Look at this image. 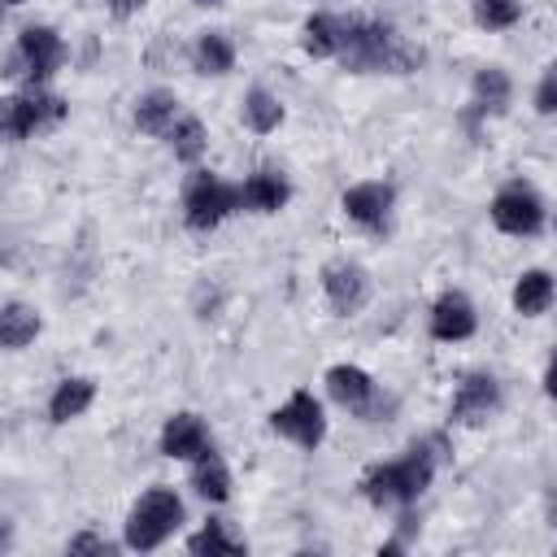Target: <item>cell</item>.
<instances>
[{"label":"cell","mask_w":557,"mask_h":557,"mask_svg":"<svg viewBox=\"0 0 557 557\" xmlns=\"http://www.w3.org/2000/svg\"><path fill=\"white\" fill-rule=\"evenodd\" d=\"M435 479V444H413L396 461H379L361 474V496L379 509H409Z\"/></svg>","instance_id":"obj_1"},{"label":"cell","mask_w":557,"mask_h":557,"mask_svg":"<svg viewBox=\"0 0 557 557\" xmlns=\"http://www.w3.org/2000/svg\"><path fill=\"white\" fill-rule=\"evenodd\" d=\"M339 61L348 70H357V74H366V70H396L400 74L418 57H413V48L400 44V35L387 22H379V17H348V35H344Z\"/></svg>","instance_id":"obj_2"},{"label":"cell","mask_w":557,"mask_h":557,"mask_svg":"<svg viewBox=\"0 0 557 557\" xmlns=\"http://www.w3.org/2000/svg\"><path fill=\"white\" fill-rule=\"evenodd\" d=\"M183 522V500L170 492V487H148L135 505H131V518H126V548H157L165 544Z\"/></svg>","instance_id":"obj_3"},{"label":"cell","mask_w":557,"mask_h":557,"mask_svg":"<svg viewBox=\"0 0 557 557\" xmlns=\"http://www.w3.org/2000/svg\"><path fill=\"white\" fill-rule=\"evenodd\" d=\"M239 209V187L222 183L209 170H196L183 187V222L191 231H213L222 218H231Z\"/></svg>","instance_id":"obj_4"},{"label":"cell","mask_w":557,"mask_h":557,"mask_svg":"<svg viewBox=\"0 0 557 557\" xmlns=\"http://www.w3.org/2000/svg\"><path fill=\"white\" fill-rule=\"evenodd\" d=\"M61 61H65V44H61V35L52 30V26H26L22 35H17V48L9 52V78H22L26 74V83L30 87H39L44 78H52L57 70H61Z\"/></svg>","instance_id":"obj_5"},{"label":"cell","mask_w":557,"mask_h":557,"mask_svg":"<svg viewBox=\"0 0 557 557\" xmlns=\"http://www.w3.org/2000/svg\"><path fill=\"white\" fill-rule=\"evenodd\" d=\"M65 113H70V104L61 96H52L44 87H26L22 96H9L4 100V131L13 139H35V135L61 126Z\"/></svg>","instance_id":"obj_6"},{"label":"cell","mask_w":557,"mask_h":557,"mask_svg":"<svg viewBox=\"0 0 557 557\" xmlns=\"http://www.w3.org/2000/svg\"><path fill=\"white\" fill-rule=\"evenodd\" d=\"M270 426H274L283 440L300 444V448H318L322 435H326V418H322V405H318L313 392H292L287 405H278V409L270 413Z\"/></svg>","instance_id":"obj_7"},{"label":"cell","mask_w":557,"mask_h":557,"mask_svg":"<svg viewBox=\"0 0 557 557\" xmlns=\"http://www.w3.org/2000/svg\"><path fill=\"white\" fill-rule=\"evenodd\" d=\"M492 222L505 235H535L544 226V200H540V191L527 187V183L500 187L496 200H492Z\"/></svg>","instance_id":"obj_8"},{"label":"cell","mask_w":557,"mask_h":557,"mask_svg":"<svg viewBox=\"0 0 557 557\" xmlns=\"http://www.w3.org/2000/svg\"><path fill=\"white\" fill-rule=\"evenodd\" d=\"M392 205H396V191H392L387 183H379V178H370V183H352V187L339 196L344 218L357 222V226H366V231H387V222H392Z\"/></svg>","instance_id":"obj_9"},{"label":"cell","mask_w":557,"mask_h":557,"mask_svg":"<svg viewBox=\"0 0 557 557\" xmlns=\"http://www.w3.org/2000/svg\"><path fill=\"white\" fill-rule=\"evenodd\" d=\"M500 409V383L492 374H466L453 392V405H448V418L461 422V426H479L487 422L492 413Z\"/></svg>","instance_id":"obj_10"},{"label":"cell","mask_w":557,"mask_h":557,"mask_svg":"<svg viewBox=\"0 0 557 557\" xmlns=\"http://www.w3.org/2000/svg\"><path fill=\"white\" fill-rule=\"evenodd\" d=\"M322 287H326L331 309L344 313V318L361 313L366 300H370V274H366L357 261H331V265L322 270Z\"/></svg>","instance_id":"obj_11"},{"label":"cell","mask_w":557,"mask_h":557,"mask_svg":"<svg viewBox=\"0 0 557 557\" xmlns=\"http://www.w3.org/2000/svg\"><path fill=\"white\" fill-rule=\"evenodd\" d=\"M474 326H479V318H474V305H470L466 292H444L435 300V309H431V335L435 339H448V344L453 339H470Z\"/></svg>","instance_id":"obj_12"},{"label":"cell","mask_w":557,"mask_h":557,"mask_svg":"<svg viewBox=\"0 0 557 557\" xmlns=\"http://www.w3.org/2000/svg\"><path fill=\"white\" fill-rule=\"evenodd\" d=\"M209 448V426L205 418L196 413H174L165 426H161V453L174 457V461H191Z\"/></svg>","instance_id":"obj_13"},{"label":"cell","mask_w":557,"mask_h":557,"mask_svg":"<svg viewBox=\"0 0 557 557\" xmlns=\"http://www.w3.org/2000/svg\"><path fill=\"white\" fill-rule=\"evenodd\" d=\"M326 392L335 405L352 409V413H370V400H374V379L361 370V366H331L326 370Z\"/></svg>","instance_id":"obj_14"},{"label":"cell","mask_w":557,"mask_h":557,"mask_svg":"<svg viewBox=\"0 0 557 557\" xmlns=\"http://www.w3.org/2000/svg\"><path fill=\"white\" fill-rule=\"evenodd\" d=\"M344 35H348V17L339 13H309L300 26V44L309 57H339L344 52Z\"/></svg>","instance_id":"obj_15"},{"label":"cell","mask_w":557,"mask_h":557,"mask_svg":"<svg viewBox=\"0 0 557 557\" xmlns=\"http://www.w3.org/2000/svg\"><path fill=\"white\" fill-rule=\"evenodd\" d=\"M287 196H292V187L274 170H257L239 183V209H252V213H278L287 205Z\"/></svg>","instance_id":"obj_16"},{"label":"cell","mask_w":557,"mask_h":557,"mask_svg":"<svg viewBox=\"0 0 557 557\" xmlns=\"http://www.w3.org/2000/svg\"><path fill=\"white\" fill-rule=\"evenodd\" d=\"M178 122V96L174 91H144L135 100V126L148 131V135H165L170 126Z\"/></svg>","instance_id":"obj_17"},{"label":"cell","mask_w":557,"mask_h":557,"mask_svg":"<svg viewBox=\"0 0 557 557\" xmlns=\"http://www.w3.org/2000/svg\"><path fill=\"white\" fill-rule=\"evenodd\" d=\"M96 400V383L91 379H61L57 383V392H52V400H48V418L52 422H70V418H78V413H87V405Z\"/></svg>","instance_id":"obj_18"},{"label":"cell","mask_w":557,"mask_h":557,"mask_svg":"<svg viewBox=\"0 0 557 557\" xmlns=\"http://www.w3.org/2000/svg\"><path fill=\"white\" fill-rule=\"evenodd\" d=\"M191 487L205 500H226L231 496V470H226V461L213 448H205L200 457H191Z\"/></svg>","instance_id":"obj_19"},{"label":"cell","mask_w":557,"mask_h":557,"mask_svg":"<svg viewBox=\"0 0 557 557\" xmlns=\"http://www.w3.org/2000/svg\"><path fill=\"white\" fill-rule=\"evenodd\" d=\"M553 296H557V283H553L548 270H527V274L513 283V309L527 313V318L544 313V309L553 305Z\"/></svg>","instance_id":"obj_20"},{"label":"cell","mask_w":557,"mask_h":557,"mask_svg":"<svg viewBox=\"0 0 557 557\" xmlns=\"http://www.w3.org/2000/svg\"><path fill=\"white\" fill-rule=\"evenodd\" d=\"M35 335H39V313H35L30 305H22V300H9V305L0 309V344L17 352V348H26Z\"/></svg>","instance_id":"obj_21"},{"label":"cell","mask_w":557,"mask_h":557,"mask_svg":"<svg viewBox=\"0 0 557 557\" xmlns=\"http://www.w3.org/2000/svg\"><path fill=\"white\" fill-rule=\"evenodd\" d=\"M191 61H196L200 74H231V65H235V44H231L222 30H205V35L196 39V48H191Z\"/></svg>","instance_id":"obj_22"},{"label":"cell","mask_w":557,"mask_h":557,"mask_svg":"<svg viewBox=\"0 0 557 557\" xmlns=\"http://www.w3.org/2000/svg\"><path fill=\"white\" fill-rule=\"evenodd\" d=\"M509 104V74L500 65H483L474 74V109L479 113H505Z\"/></svg>","instance_id":"obj_23"},{"label":"cell","mask_w":557,"mask_h":557,"mask_svg":"<svg viewBox=\"0 0 557 557\" xmlns=\"http://www.w3.org/2000/svg\"><path fill=\"white\" fill-rule=\"evenodd\" d=\"M244 122H248L257 135L278 131V122H283V100H278L274 91H265V87H252V91L244 96Z\"/></svg>","instance_id":"obj_24"},{"label":"cell","mask_w":557,"mask_h":557,"mask_svg":"<svg viewBox=\"0 0 557 557\" xmlns=\"http://www.w3.org/2000/svg\"><path fill=\"white\" fill-rule=\"evenodd\" d=\"M165 144H170V152L178 157V161H200V152H205V122L200 117H191V113H183L170 131H165Z\"/></svg>","instance_id":"obj_25"},{"label":"cell","mask_w":557,"mask_h":557,"mask_svg":"<svg viewBox=\"0 0 557 557\" xmlns=\"http://www.w3.org/2000/svg\"><path fill=\"white\" fill-rule=\"evenodd\" d=\"M470 9H474V22L483 30H509L522 17V4L518 0H474Z\"/></svg>","instance_id":"obj_26"},{"label":"cell","mask_w":557,"mask_h":557,"mask_svg":"<svg viewBox=\"0 0 557 557\" xmlns=\"http://www.w3.org/2000/svg\"><path fill=\"white\" fill-rule=\"evenodd\" d=\"M187 548H191L196 557H205V553H244V540H235L222 522H205V527L187 540Z\"/></svg>","instance_id":"obj_27"},{"label":"cell","mask_w":557,"mask_h":557,"mask_svg":"<svg viewBox=\"0 0 557 557\" xmlns=\"http://www.w3.org/2000/svg\"><path fill=\"white\" fill-rule=\"evenodd\" d=\"M535 109L540 113H557V61L544 70V78L535 87Z\"/></svg>","instance_id":"obj_28"},{"label":"cell","mask_w":557,"mask_h":557,"mask_svg":"<svg viewBox=\"0 0 557 557\" xmlns=\"http://www.w3.org/2000/svg\"><path fill=\"white\" fill-rule=\"evenodd\" d=\"M70 553H113V544H109L104 535L83 531V535H74V540H70Z\"/></svg>","instance_id":"obj_29"},{"label":"cell","mask_w":557,"mask_h":557,"mask_svg":"<svg viewBox=\"0 0 557 557\" xmlns=\"http://www.w3.org/2000/svg\"><path fill=\"white\" fill-rule=\"evenodd\" d=\"M148 0H109V13L113 17H131V13H139Z\"/></svg>","instance_id":"obj_30"},{"label":"cell","mask_w":557,"mask_h":557,"mask_svg":"<svg viewBox=\"0 0 557 557\" xmlns=\"http://www.w3.org/2000/svg\"><path fill=\"white\" fill-rule=\"evenodd\" d=\"M544 392L557 400V357H553V361H548V370H544Z\"/></svg>","instance_id":"obj_31"},{"label":"cell","mask_w":557,"mask_h":557,"mask_svg":"<svg viewBox=\"0 0 557 557\" xmlns=\"http://www.w3.org/2000/svg\"><path fill=\"white\" fill-rule=\"evenodd\" d=\"M4 4H9V9H17V4H26V0H4Z\"/></svg>","instance_id":"obj_32"},{"label":"cell","mask_w":557,"mask_h":557,"mask_svg":"<svg viewBox=\"0 0 557 557\" xmlns=\"http://www.w3.org/2000/svg\"><path fill=\"white\" fill-rule=\"evenodd\" d=\"M196 4H222V0H196Z\"/></svg>","instance_id":"obj_33"}]
</instances>
